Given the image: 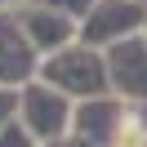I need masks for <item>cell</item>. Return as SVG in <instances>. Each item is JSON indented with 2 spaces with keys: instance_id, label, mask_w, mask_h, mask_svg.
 <instances>
[]
</instances>
